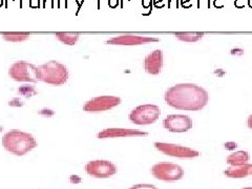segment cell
Listing matches in <instances>:
<instances>
[{
	"label": "cell",
	"mask_w": 252,
	"mask_h": 189,
	"mask_svg": "<svg viewBox=\"0 0 252 189\" xmlns=\"http://www.w3.org/2000/svg\"><path fill=\"white\" fill-rule=\"evenodd\" d=\"M165 102L177 110L197 111L203 110L209 100L208 92L194 83H179L166 89Z\"/></svg>",
	"instance_id": "1"
},
{
	"label": "cell",
	"mask_w": 252,
	"mask_h": 189,
	"mask_svg": "<svg viewBox=\"0 0 252 189\" xmlns=\"http://www.w3.org/2000/svg\"><path fill=\"white\" fill-rule=\"evenodd\" d=\"M2 146L9 152L21 157L37 147V140L30 132L11 129L2 137Z\"/></svg>",
	"instance_id": "2"
},
{
	"label": "cell",
	"mask_w": 252,
	"mask_h": 189,
	"mask_svg": "<svg viewBox=\"0 0 252 189\" xmlns=\"http://www.w3.org/2000/svg\"><path fill=\"white\" fill-rule=\"evenodd\" d=\"M39 80L53 85H61L68 79L67 67L56 60L47 61L37 66Z\"/></svg>",
	"instance_id": "3"
},
{
	"label": "cell",
	"mask_w": 252,
	"mask_h": 189,
	"mask_svg": "<svg viewBox=\"0 0 252 189\" xmlns=\"http://www.w3.org/2000/svg\"><path fill=\"white\" fill-rule=\"evenodd\" d=\"M161 114V110L158 105L147 103L135 107L128 114L131 123L137 125H149L155 123Z\"/></svg>",
	"instance_id": "4"
},
{
	"label": "cell",
	"mask_w": 252,
	"mask_h": 189,
	"mask_svg": "<svg viewBox=\"0 0 252 189\" xmlns=\"http://www.w3.org/2000/svg\"><path fill=\"white\" fill-rule=\"evenodd\" d=\"M9 74L11 78L15 81L30 82V83H36L39 81L38 68L36 65L32 64L28 61L19 60L14 62L11 65Z\"/></svg>",
	"instance_id": "5"
},
{
	"label": "cell",
	"mask_w": 252,
	"mask_h": 189,
	"mask_svg": "<svg viewBox=\"0 0 252 189\" xmlns=\"http://www.w3.org/2000/svg\"><path fill=\"white\" fill-rule=\"evenodd\" d=\"M151 174L156 179L163 182H176L184 177V169L182 166L176 163L169 162H160L156 163L151 167Z\"/></svg>",
	"instance_id": "6"
},
{
	"label": "cell",
	"mask_w": 252,
	"mask_h": 189,
	"mask_svg": "<svg viewBox=\"0 0 252 189\" xmlns=\"http://www.w3.org/2000/svg\"><path fill=\"white\" fill-rule=\"evenodd\" d=\"M121 102L122 99L118 96H98V97H94L86 101L83 105V110L87 113H100V111L111 110V108L121 104Z\"/></svg>",
	"instance_id": "7"
},
{
	"label": "cell",
	"mask_w": 252,
	"mask_h": 189,
	"mask_svg": "<svg viewBox=\"0 0 252 189\" xmlns=\"http://www.w3.org/2000/svg\"><path fill=\"white\" fill-rule=\"evenodd\" d=\"M155 147L160 152L173 158L180 159H192L200 156V152L193 148L183 146L180 144H173V143L166 142H155Z\"/></svg>",
	"instance_id": "8"
},
{
	"label": "cell",
	"mask_w": 252,
	"mask_h": 189,
	"mask_svg": "<svg viewBox=\"0 0 252 189\" xmlns=\"http://www.w3.org/2000/svg\"><path fill=\"white\" fill-rule=\"evenodd\" d=\"M87 174L97 179H106L117 174V166L108 160H92L84 166Z\"/></svg>",
	"instance_id": "9"
},
{
	"label": "cell",
	"mask_w": 252,
	"mask_h": 189,
	"mask_svg": "<svg viewBox=\"0 0 252 189\" xmlns=\"http://www.w3.org/2000/svg\"><path fill=\"white\" fill-rule=\"evenodd\" d=\"M164 128L171 132H186L193 126V121L187 114H168L163 120Z\"/></svg>",
	"instance_id": "10"
},
{
	"label": "cell",
	"mask_w": 252,
	"mask_h": 189,
	"mask_svg": "<svg viewBox=\"0 0 252 189\" xmlns=\"http://www.w3.org/2000/svg\"><path fill=\"white\" fill-rule=\"evenodd\" d=\"M148 135L147 131L135 128H105L97 134L98 139H113V138H124V137H142Z\"/></svg>",
	"instance_id": "11"
},
{
	"label": "cell",
	"mask_w": 252,
	"mask_h": 189,
	"mask_svg": "<svg viewBox=\"0 0 252 189\" xmlns=\"http://www.w3.org/2000/svg\"><path fill=\"white\" fill-rule=\"evenodd\" d=\"M159 38L148 36H137V35H121L108 39L107 44L113 45H140L149 43V42H158Z\"/></svg>",
	"instance_id": "12"
},
{
	"label": "cell",
	"mask_w": 252,
	"mask_h": 189,
	"mask_svg": "<svg viewBox=\"0 0 252 189\" xmlns=\"http://www.w3.org/2000/svg\"><path fill=\"white\" fill-rule=\"evenodd\" d=\"M164 64L163 52L161 49H155L149 53L144 59V70L150 75H159Z\"/></svg>",
	"instance_id": "13"
},
{
	"label": "cell",
	"mask_w": 252,
	"mask_h": 189,
	"mask_svg": "<svg viewBox=\"0 0 252 189\" xmlns=\"http://www.w3.org/2000/svg\"><path fill=\"white\" fill-rule=\"evenodd\" d=\"M224 174L230 179H244L252 175V164L247 163L240 166H229L224 170Z\"/></svg>",
	"instance_id": "14"
},
{
	"label": "cell",
	"mask_w": 252,
	"mask_h": 189,
	"mask_svg": "<svg viewBox=\"0 0 252 189\" xmlns=\"http://www.w3.org/2000/svg\"><path fill=\"white\" fill-rule=\"evenodd\" d=\"M249 161H250V154L246 150L233 151L226 159V162L229 166H240V165L249 163Z\"/></svg>",
	"instance_id": "15"
},
{
	"label": "cell",
	"mask_w": 252,
	"mask_h": 189,
	"mask_svg": "<svg viewBox=\"0 0 252 189\" xmlns=\"http://www.w3.org/2000/svg\"><path fill=\"white\" fill-rule=\"evenodd\" d=\"M179 40L185 42H197L204 37V33L201 32H177L174 34Z\"/></svg>",
	"instance_id": "16"
},
{
	"label": "cell",
	"mask_w": 252,
	"mask_h": 189,
	"mask_svg": "<svg viewBox=\"0 0 252 189\" xmlns=\"http://www.w3.org/2000/svg\"><path fill=\"white\" fill-rule=\"evenodd\" d=\"M57 39L66 45H74L79 39V34L70 33V32H57L55 33Z\"/></svg>",
	"instance_id": "17"
},
{
	"label": "cell",
	"mask_w": 252,
	"mask_h": 189,
	"mask_svg": "<svg viewBox=\"0 0 252 189\" xmlns=\"http://www.w3.org/2000/svg\"><path fill=\"white\" fill-rule=\"evenodd\" d=\"M2 36L7 41L21 42L28 39L30 33H25V32H6V33H2Z\"/></svg>",
	"instance_id": "18"
},
{
	"label": "cell",
	"mask_w": 252,
	"mask_h": 189,
	"mask_svg": "<svg viewBox=\"0 0 252 189\" xmlns=\"http://www.w3.org/2000/svg\"><path fill=\"white\" fill-rule=\"evenodd\" d=\"M18 94L23 96V97L30 98V97H32V96H35L38 94V90H37L36 87L34 86V84L24 83L18 87Z\"/></svg>",
	"instance_id": "19"
},
{
	"label": "cell",
	"mask_w": 252,
	"mask_h": 189,
	"mask_svg": "<svg viewBox=\"0 0 252 189\" xmlns=\"http://www.w3.org/2000/svg\"><path fill=\"white\" fill-rule=\"evenodd\" d=\"M128 189H159L156 186L152 184H147V183H140V184H135Z\"/></svg>",
	"instance_id": "20"
},
{
	"label": "cell",
	"mask_w": 252,
	"mask_h": 189,
	"mask_svg": "<svg viewBox=\"0 0 252 189\" xmlns=\"http://www.w3.org/2000/svg\"><path fill=\"white\" fill-rule=\"evenodd\" d=\"M39 114H42V116H44V117H47V118H49V117L54 116V114H55V111L53 110H50V108L44 107V108H42V110H39Z\"/></svg>",
	"instance_id": "21"
},
{
	"label": "cell",
	"mask_w": 252,
	"mask_h": 189,
	"mask_svg": "<svg viewBox=\"0 0 252 189\" xmlns=\"http://www.w3.org/2000/svg\"><path fill=\"white\" fill-rule=\"evenodd\" d=\"M9 105H11V106H22L23 102H22V100L19 99V98H13L12 100L9 101Z\"/></svg>",
	"instance_id": "22"
},
{
	"label": "cell",
	"mask_w": 252,
	"mask_h": 189,
	"mask_svg": "<svg viewBox=\"0 0 252 189\" xmlns=\"http://www.w3.org/2000/svg\"><path fill=\"white\" fill-rule=\"evenodd\" d=\"M237 147V144L235 142H227L225 143V148L228 150H234Z\"/></svg>",
	"instance_id": "23"
},
{
	"label": "cell",
	"mask_w": 252,
	"mask_h": 189,
	"mask_svg": "<svg viewBox=\"0 0 252 189\" xmlns=\"http://www.w3.org/2000/svg\"><path fill=\"white\" fill-rule=\"evenodd\" d=\"M231 54L232 55H243L244 54V49H231Z\"/></svg>",
	"instance_id": "24"
},
{
	"label": "cell",
	"mask_w": 252,
	"mask_h": 189,
	"mask_svg": "<svg viewBox=\"0 0 252 189\" xmlns=\"http://www.w3.org/2000/svg\"><path fill=\"white\" fill-rule=\"evenodd\" d=\"M214 74H216V76H219V77H223V76H225V71H223L222 68H217V70L214 71Z\"/></svg>",
	"instance_id": "25"
},
{
	"label": "cell",
	"mask_w": 252,
	"mask_h": 189,
	"mask_svg": "<svg viewBox=\"0 0 252 189\" xmlns=\"http://www.w3.org/2000/svg\"><path fill=\"white\" fill-rule=\"evenodd\" d=\"M247 125H248V127L250 129H252V114H250V116L248 117V120H247Z\"/></svg>",
	"instance_id": "26"
},
{
	"label": "cell",
	"mask_w": 252,
	"mask_h": 189,
	"mask_svg": "<svg viewBox=\"0 0 252 189\" xmlns=\"http://www.w3.org/2000/svg\"><path fill=\"white\" fill-rule=\"evenodd\" d=\"M109 5L111 7H115L118 5V0H109Z\"/></svg>",
	"instance_id": "27"
},
{
	"label": "cell",
	"mask_w": 252,
	"mask_h": 189,
	"mask_svg": "<svg viewBox=\"0 0 252 189\" xmlns=\"http://www.w3.org/2000/svg\"><path fill=\"white\" fill-rule=\"evenodd\" d=\"M149 1H150V0H143V2H144V3H143V5H144L145 7L148 6V5H149Z\"/></svg>",
	"instance_id": "28"
},
{
	"label": "cell",
	"mask_w": 252,
	"mask_h": 189,
	"mask_svg": "<svg viewBox=\"0 0 252 189\" xmlns=\"http://www.w3.org/2000/svg\"><path fill=\"white\" fill-rule=\"evenodd\" d=\"M249 5H250V6H252V0H249Z\"/></svg>",
	"instance_id": "29"
},
{
	"label": "cell",
	"mask_w": 252,
	"mask_h": 189,
	"mask_svg": "<svg viewBox=\"0 0 252 189\" xmlns=\"http://www.w3.org/2000/svg\"><path fill=\"white\" fill-rule=\"evenodd\" d=\"M242 189H252V187H244Z\"/></svg>",
	"instance_id": "30"
},
{
	"label": "cell",
	"mask_w": 252,
	"mask_h": 189,
	"mask_svg": "<svg viewBox=\"0 0 252 189\" xmlns=\"http://www.w3.org/2000/svg\"><path fill=\"white\" fill-rule=\"evenodd\" d=\"M2 5V0H0V6Z\"/></svg>",
	"instance_id": "31"
}]
</instances>
